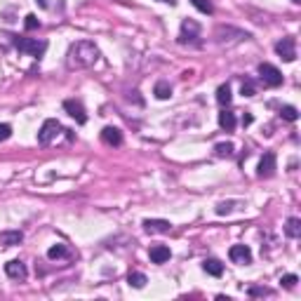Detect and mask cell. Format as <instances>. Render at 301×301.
I'll use <instances>...</instances> for the list:
<instances>
[{
    "label": "cell",
    "mask_w": 301,
    "mask_h": 301,
    "mask_svg": "<svg viewBox=\"0 0 301 301\" xmlns=\"http://www.w3.org/2000/svg\"><path fill=\"white\" fill-rule=\"evenodd\" d=\"M99 61V47L90 42V40H78L68 47L66 52V66L71 71H80V68H90Z\"/></svg>",
    "instance_id": "cell-1"
},
{
    "label": "cell",
    "mask_w": 301,
    "mask_h": 301,
    "mask_svg": "<svg viewBox=\"0 0 301 301\" xmlns=\"http://www.w3.org/2000/svg\"><path fill=\"white\" fill-rule=\"evenodd\" d=\"M61 132H64V127H61L59 120H45L42 127H40V132H38V141L42 146L52 144V141H57V137H59Z\"/></svg>",
    "instance_id": "cell-2"
},
{
    "label": "cell",
    "mask_w": 301,
    "mask_h": 301,
    "mask_svg": "<svg viewBox=\"0 0 301 301\" xmlns=\"http://www.w3.org/2000/svg\"><path fill=\"white\" fill-rule=\"evenodd\" d=\"M17 47H19V52H26L31 57H42L45 50H47V42L45 40H36V38H19L17 40Z\"/></svg>",
    "instance_id": "cell-3"
},
{
    "label": "cell",
    "mask_w": 301,
    "mask_h": 301,
    "mask_svg": "<svg viewBox=\"0 0 301 301\" xmlns=\"http://www.w3.org/2000/svg\"><path fill=\"white\" fill-rule=\"evenodd\" d=\"M259 76L268 87H280L282 85V73L275 68L273 64H261L259 66Z\"/></svg>",
    "instance_id": "cell-4"
},
{
    "label": "cell",
    "mask_w": 301,
    "mask_h": 301,
    "mask_svg": "<svg viewBox=\"0 0 301 301\" xmlns=\"http://www.w3.org/2000/svg\"><path fill=\"white\" fill-rule=\"evenodd\" d=\"M275 52L280 54L285 61H294L297 59V40L294 38H282L275 45Z\"/></svg>",
    "instance_id": "cell-5"
},
{
    "label": "cell",
    "mask_w": 301,
    "mask_h": 301,
    "mask_svg": "<svg viewBox=\"0 0 301 301\" xmlns=\"http://www.w3.org/2000/svg\"><path fill=\"white\" fill-rule=\"evenodd\" d=\"M64 111L71 116V118H76V122H80V125H85V122H87L85 106L80 104V101H76V99H66V101H64Z\"/></svg>",
    "instance_id": "cell-6"
},
{
    "label": "cell",
    "mask_w": 301,
    "mask_h": 301,
    "mask_svg": "<svg viewBox=\"0 0 301 301\" xmlns=\"http://www.w3.org/2000/svg\"><path fill=\"white\" fill-rule=\"evenodd\" d=\"M5 273L10 275L12 280H26L28 271H26V266L19 261V259H12V261L5 263Z\"/></svg>",
    "instance_id": "cell-7"
},
{
    "label": "cell",
    "mask_w": 301,
    "mask_h": 301,
    "mask_svg": "<svg viewBox=\"0 0 301 301\" xmlns=\"http://www.w3.org/2000/svg\"><path fill=\"white\" fill-rule=\"evenodd\" d=\"M228 257H231V261H236V263L252 261V252H249L247 245H233V247L228 249Z\"/></svg>",
    "instance_id": "cell-8"
},
{
    "label": "cell",
    "mask_w": 301,
    "mask_h": 301,
    "mask_svg": "<svg viewBox=\"0 0 301 301\" xmlns=\"http://www.w3.org/2000/svg\"><path fill=\"white\" fill-rule=\"evenodd\" d=\"M273 172H275V153H263L261 158V162H259V177H273Z\"/></svg>",
    "instance_id": "cell-9"
},
{
    "label": "cell",
    "mask_w": 301,
    "mask_h": 301,
    "mask_svg": "<svg viewBox=\"0 0 301 301\" xmlns=\"http://www.w3.org/2000/svg\"><path fill=\"white\" fill-rule=\"evenodd\" d=\"M101 141L108 146H120L122 144V132L118 127H104L101 130Z\"/></svg>",
    "instance_id": "cell-10"
},
{
    "label": "cell",
    "mask_w": 301,
    "mask_h": 301,
    "mask_svg": "<svg viewBox=\"0 0 301 301\" xmlns=\"http://www.w3.org/2000/svg\"><path fill=\"white\" fill-rule=\"evenodd\" d=\"M144 228L148 233H167L172 228V223L167 221V219H146Z\"/></svg>",
    "instance_id": "cell-11"
},
{
    "label": "cell",
    "mask_w": 301,
    "mask_h": 301,
    "mask_svg": "<svg viewBox=\"0 0 301 301\" xmlns=\"http://www.w3.org/2000/svg\"><path fill=\"white\" fill-rule=\"evenodd\" d=\"M148 257H151V261L153 263H165L167 259H170V247H165V245H156V247H151Z\"/></svg>",
    "instance_id": "cell-12"
},
{
    "label": "cell",
    "mask_w": 301,
    "mask_h": 301,
    "mask_svg": "<svg viewBox=\"0 0 301 301\" xmlns=\"http://www.w3.org/2000/svg\"><path fill=\"white\" fill-rule=\"evenodd\" d=\"M21 240H24L21 231H2V233H0V245H5V247L19 245Z\"/></svg>",
    "instance_id": "cell-13"
},
{
    "label": "cell",
    "mask_w": 301,
    "mask_h": 301,
    "mask_svg": "<svg viewBox=\"0 0 301 301\" xmlns=\"http://www.w3.org/2000/svg\"><path fill=\"white\" fill-rule=\"evenodd\" d=\"M202 268H205L210 275H214V278H219V275L223 273V263L219 261V259H205Z\"/></svg>",
    "instance_id": "cell-14"
},
{
    "label": "cell",
    "mask_w": 301,
    "mask_h": 301,
    "mask_svg": "<svg viewBox=\"0 0 301 301\" xmlns=\"http://www.w3.org/2000/svg\"><path fill=\"white\" fill-rule=\"evenodd\" d=\"M219 125H221L226 132H233V130H236V116H233L231 111H223V113H219Z\"/></svg>",
    "instance_id": "cell-15"
},
{
    "label": "cell",
    "mask_w": 301,
    "mask_h": 301,
    "mask_svg": "<svg viewBox=\"0 0 301 301\" xmlns=\"http://www.w3.org/2000/svg\"><path fill=\"white\" fill-rule=\"evenodd\" d=\"M285 233H287V238H299V236H301V219H297V217L287 219Z\"/></svg>",
    "instance_id": "cell-16"
},
{
    "label": "cell",
    "mask_w": 301,
    "mask_h": 301,
    "mask_svg": "<svg viewBox=\"0 0 301 301\" xmlns=\"http://www.w3.org/2000/svg\"><path fill=\"white\" fill-rule=\"evenodd\" d=\"M156 97L158 99H170L172 97V87H170V82H165V80H160V82H156Z\"/></svg>",
    "instance_id": "cell-17"
},
{
    "label": "cell",
    "mask_w": 301,
    "mask_h": 301,
    "mask_svg": "<svg viewBox=\"0 0 301 301\" xmlns=\"http://www.w3.org/2000/svg\"><path fill=\"white\" fill-rule=\"evenodd\" d=\"M127 282H130V287L141 289V287L146 285V275H144V273H139V271H134V273L127 275Z\"/></svg>",
    "instance_id": "cell-18"
},
{
    "label": "cell",
    "mask_w": 301,
    "mask_h": 301,
    "mask_svg": "<svg viewBox=\"0 0 301 301\" xmlns=\"http://www.w3.org/2000/svg\"><path fill=\"white\" fill-rule=\"evenodd\" d=\"M231 99H233V97H231V87H228V85H221V87L217 90V101L221 106H228Z\"/></svg>",
    "instance_id": "cell-19"
},
{
    "label": "cell",
    "mask_w": 301,
    "mask_h": 301,
    "mask_svg": "<svg viewBox=\"0 0 301 301\" xmlns=\"http://www.w3.org/2000/svg\"><path fill=\"white\" fill-rule=\"evenodd\" d=\"M66 254H68V249L64 245H54V247L47 249V259H64Z\"/></svg>",
    "instance_id": "cell-20"
},
{
    "label": "cell",
    "mask_w": 301,
    "mask_h": 301,
    "mask_svg": "<svg viewBox=\"0 0 301 301\" xmlns=\"http://www.w3.org/2000/svg\"><path fill=\"white\" fill-rule=\"evenodd\" d=\"M280 116L285 120H289V122H294V120L299 118V111H297L294 106H282V108H280Z\"/></svg>",
    "instance_id": "cell-21"
},
{
    "label": "cell",
    "mask_w": 301,
    "mask_h": 301,
    "mask_svg": "<svg viewBox=\"0 0 301 301\" xmlns=\"http://www.w3.org/2000/svg\"><path fill=\"white\" fill-rule=\"evenodd\" d=\"M191 2H193V7H196V10H200L202 14H212V12H214V7H212L210 0H191Z\"/></svg>",
    "instance_id": "cell-22"
},
{
    "label": "cell",
    "mask_w": 301,
    "mask_h": 301,
    "mask_svg": "<svg viewBox=\"0 0 301 301\" xmlns=\"http://www.w3.org/2000/svg\"><path fill=\"white\" fill-rule=\"evenodd\" d=\"M214 151H217V156L219 158H231L233 156V144H228V141H226V144H217Z\"/></svg>",
    "instance_id": "cell-23"
},
{
    "label": "cell",
    "mask_w": 301,
    "mask_h": 301,
    "mask_svg": "<svg viewBox=\"0 0 301 301\" xmlns=\"http://www.w3.org/2000/svg\"><path fill=\"white\" fill-rule=\"evenodd\" d=\"M24 26H26V31H36V28L40 26L38 17H36V14H28V17H26V21H24Z\"/></svg>",
    "instance_id": "cell-24"
},
{
    "label": "cell",
    "mask_w": 301,
    "mask_h": 301,
    "mask_svg": "<svg viewBox=\"0 0 301 301\" xmlns=\"http://www.w3.org/2000/svg\"><path fill=\"white\" fill-rule=\"evenodd\" d=\"M280 282H282L285 287H294V285L299 282V278H297L294 273H289V275H282V280H280Z\"/></svg>",
    "instance_id": "cell-25"
},
{
    "label": "cell",
    "mask_w": 301,
    "mask_h": 301,
    "mask_svg": "<svg viewBox=\"0 0 301 301\" xmlns=\"http://www.w3.org/2000/svg\"><path fill=\"white\" fill-rule=\"evenodd\" d=\"M12 137V127L10 125H0V141H7Z\"/></svg>",
    "instance_id": "cell-26"
},
{
    "label": "cell",
    "mask_w": 301,
    "mask_h": 301,
    "mask_svg": "<svg viewBox=\"0 0 301 301\" xmlns=\"http://www.w3.org/2000/svg\"><path fill=\"white\" fill-rule=\"evenodd\" d=\"M271 292L266 287H249V297H268Z\"/></svg>",
    "instance_id": "cell-27"
},
{
    "label": "cell",
    "mask_w": 301,
    "mask_h": 301,
    "mask_svg": "<svg viewBox=\"0 0 301 301\" xmlns=\"http://www.w3.org/2000/svg\"><path fill=\"white\" fill-rule=\"evenodd\" d=\"M254 85L252 82H242V97H254Z\"/></svg>",
    "instance_id": "cell-28"
},
{
    "label": "cell",
    "mask_w": 301,
    "mask_h": 301,
    "mask_svg": "<svg viewBox=\"0 0 301 301\" xmlns=\"http://www.w3.org/2000/svg\"><path fill=\"white\" fill-rule=\"evenodd\" d=\"M231 205H233V202H221V205H219V207H217V214H228V212L233 210V207H231Z\"/></svg>",
    "instance_id": "cell-29"
},
{
    "label": "cell",
    "mask_w": 301,
    "mask_h": 301,
    "mask_svg": "<svg viewBox=\"0 0 301 301\" xmlns=\"http://www.w3.org/2000/svg\"><path fill=\"white\" fill-rule=\"evenodd\" d=\"M252 113H245V116H242V125H245V127H247V125H252Z\"/></svg>",
    "instance_id": "cell-30"
},
{
    "label": "cell",
    "mask_w": 301,
    "mask_h": 301,
    "mask_svg": "<svg viewBox=\"0 0 301 301\" xmlns=\"http://www.w3.org/2000/svg\"><path fill=\"white\" fill-rule=\"evenodd\" d=\"M36 2H38L40 7H47V0H36Z\"/></svg>",
    "instance_id": "cell-31"
},
{
    "label": "cell",
    "mask_w": 301,
    "mask_h": 301,
    "mask_svg": "<svg viewBox=\"0 0 301 301\" xmlns=\"http://www.w3.org/2000/svg\"><path fill=\"white\" fill-rule=\"evenodd\" d=\"M160 2H170V5H174V0H160Z\"/></svg>",
    "instance_id": "cell-32"
},
{
    "label": "cell",
    "mask_w": 301,
    "mask_h": 301,
    "mask_svg": "<svg viewBox=\"0 0 301 301\" xmlns=\"http://www.w3.org/2000/svg\"><path fill=\"white\" fill-rule=\"evenodd\" d=\"M292 2H297V5H299V2H301V0H292Z\"/></svg>",
    "instance_id": "cell-33"
}]
</instances>
